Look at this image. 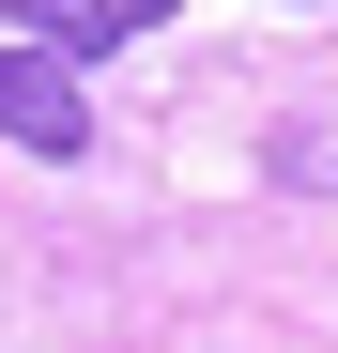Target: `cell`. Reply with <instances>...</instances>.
<instances>
[{"label": "cell", "instance_id": "1", "mask_svg": "<svg viewBox=\"0 0 338 353\" xmlns=\"http://www.w3.org/2000/svg\"><path fill=\"white\" fill-rule=\"evenodd\" d=\"M154 16H185V0H0V31H16L31 62H62V77L108 62V46H139Z\"/></svg>", "mask_w": 338, "mask_h": 353}, {"label": "cell", "instance_id": "2", "mask_svg": "<svg viewBox=\"0 0 338 353\" xmlns=\"http://www.w3.org/2000/svg\"><path fill=\"white\" fill-rule=\"evenodd\" d=\"M0 139L62 169V154H92V92H77L62 62H31V46H0Z\"/></svg>", "mask_w": 338, "mask_h": 353}, {"label": "cell", "instance_id": "3", "mask_svg": "<svg viewBox=\"0 0 338 353\" xmlns=\"http://www.w3.org/2000/svg\"><path fill=\"white\" fill-rule=\"evenodd\" d=\"M261 169H277L292 200H338V92H323V108H277V139H261Z\"/></svg>", "mask_w": 338, "mask_h": 353}]
</instances>
